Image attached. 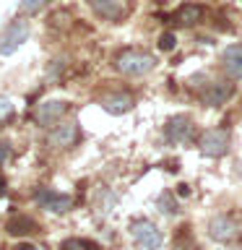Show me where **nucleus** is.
Wrapping results in <instances>:
<instances>
[{"label": "nucleus", "mask_w": 242, "mask_h": 250, "mask_svg": "<svg viewBox=\"0 0 242 250\" xmlns=\"http://www.w3.org/2000/svg\"><path fill=\"white\" fill-rule=\"evenodd\" d=\"M115 68L125 76H143L156 68V58L148 55L146 50H133L130 47V50H122L115 58Z\"/></svg>", "instance_id": "obj_1"}, {"label": "nucleus", "mask_w": 242, "mask_h": 250, "mask_svg": "<svg viewBox=\"0 0 242 250\" xmlns=\"http://www.w3.org/2000/svg\"><path fill=\"white\" fill-rule=\"evenodd\" d=\"M130 234H133V242H136L141 250H159L164 245L161 229L154 222H148V219H133Z\"/></svg>", "instance_id": "obj_2"}, {"label": "nucleus", "mask_w": 242, "mask_h": 250, "mask_svg": "<svg viewBox=\"0 0 242 250\" xmlns=\"http://www.w3.org/2000/svg\"><path fill=\"white\" fill-rule=\"evenodd\" d=\"M29 34H31L29 21H23V19L11 21L3 31H0V55H13L29 39Z\"/></svg>", "instance_id": "obj_3"}, {"label": "nucleus", "mask_w": 242, "mask_h": 250, "mask_svg": "<svg viewBox=\"0 0 242 250\" xmlns=\"http://www.w3.org/2000/svg\"><path fill=\"white\" fill-rule=\"evenodd\" d=\"M193 133H195V125L187 115H175L164 125L167 144H187V141H193Z\"/></svg>", "instance_id": "obj_4"}, {"label": "nucleus", "mask_w": 242, "mask_h": 250, "mask_svg": "<svg viewBox=\"0 0 242 250\" xmlns=\"http://www.w3.org/2000/svg\"><path fill=\"white\" fill-rule=\"evenodd\" d=\"M226 148H229V130L226 128H211L201 136V151L211 159L224 156Z\"/></svg>", "instance_id": "obj_5"}, {"label": "nucleus", "mask_w": 242, "mask_h": 250, "mask_svg": "<svg viewBox=\"0 0 242 250\" xmlns=\"http://www.w3.org/2000/svg\"><path fill=\"white\" fill-rule=\"evenodd\" d=\"M34 198L42 208L55 211V214H65V211H70V206H73V198H70V195L50 190V188H39V190L34 193Z\"/></svg>", "instance_id": "obj_6"}, {"label": "nucleus", "mask_w": 242, "mask_h": 250, "mask_svg": "<svg viewBox=\"0 0 242 250\" xmlns=\"http://www.w3.org/2000/svg\"><path fill=\"white\" fill-rule=\"evenodd\" d=\"M76 141H78V123L76 120H65L47 133V146H52V148H68Z\"/></svg>", "instance_id": "obj_7"}, {"label": "nucleus", "mask_w": 242, "mask_h": 250, "mask_svg": "<svg viewBox=\"0 0 242 250\" xmlns=\"http://www.w3.org/2000/svg\"><path fill=\"white\" fill-rule=\"evenodd\" d=\"M65 112H68V102H62V99H50V102H42V104L37 107L34 120H37L39 128H50V125H55Z\"/></svg>", "instance_id": "obj_8"}, {"label": "nucleus", "mask_w": 242, "mask_h": 250, "mask_svg": "<svg viewBox=\"0 0 242 250\" xmlns=\"http://www.w3.org/2000/svg\"><path fill=\"white\" fill-rule=\"evenodd\" d=\"M237 222L226 214H216L214 219L208 222V237L216 240V242H229L237 237Z\"/></svg>", "instance_id": "obj_9"}, {"label": "nucleus", "mask_w": 242, "mask_h": 250, "mask_svg": "<svg viewBox=\"0 0 242 250\" xmlns=\"http://www.w3.org/2000/svg\"><path fill=\"white\" fill-rule=\"evenodd\" d=\"M89 3V8L94 11V16H99L101 21H122L125 19V5L120 3V0H86Z\"/></svg>", "instance_id": "obj_10"}, {"label": "nucleus", "mask_w": 242, "mask_h": 250, "mask_svg": "<svg viewBox=\"0 0 242 250\" xmlns=\"http://www.w3.org/2000/svg\"><path fill=\"white\" fill-rule=\"evenodd\" d=\"M101 109H107L109 115H125L133 109V97L125 91H112V94H104V97L99 99Z\"/></svg>", "instance_id": "obj_11"}, {"label": "nucleus", "mask_w": 242, "mask_h": 250, "mask_svg": "<svg viewBox=\"0 0 242 250\" xmlns=\"http://www.w3.org/2000/svg\"><path fill=\"white\" fill-rule=\"evenodd\" d=\"M232 91H234V86H232V83H226V81L208 83L206 89H203V104H208V107L224 104V102L232 97Z\"/></svg>", "instance_id": "obj_12"}, {"label": "nucleus", "mask_w": 242, "mask_h": 250, "mask_svg": "<svg viewBox=\"0 0 242 250\" xmlns=\"http://www.w3.org/2000/svg\"><path fill=\"white\" fill-rule=\"evenodd\" d=\"M201 19H203V8L198 3H182L175 13H172V21H175L177 26H195Z\"/></svg>", "instance_id": "obj_13"}, {"label": "nucleus", "mask_w": 242, "mask_h": 250, "mask_svg": "<svg viewBox=\"0 0 242 250\" xmlns=\"http://www.w3.org/2000/svg\"><path fill=\"white\" fill-rule=\"evenodd\" d=\"M8 234H13V237H23V234H34L39 232V224L31 219L29 214H13L8 219Z\"/></svg>", "instance_id": "obj_14"}, {"label": "nucleus", "mask_w": 242, "mask_h": 250, "mask_svg": "<svg viewBox=\"0 0 242 250\" xmlns=\"http://www.w3.org/2000/svg\"><path fill=\"white\" fill-rule=\"evenodd\" d=\"M222 60H224L226 76H229V78H242V44L226 47L224 55H222Z\"/></svg>", "instance_id": "obj_15"}, {"label": "nucleus", "mask_w": 242, "mask_h": 250, "mask_svg": "<svg viewBox=\"0 0 242 250\" xmlns=\"http://www.w3.org/2000/svg\"><path fill=\"white\" fill-rule=\"evenodd\" d=\"M156 206H159V211H161V214H167V216L180 214V203H177V198H175V193H172V190H164L159 198H156Z\"/></svg>", "instance_id": "obj_16"}, {"label": "nucleus", "mask_w": 242, "mask_h": 250, "mask_svg": "<svg viewBox=\"0 0 242 250\" xmlns=\"http://www.w3.org/2000/svg\"><path fill=\"white\" fill-rule=\"evenodd\" d=\"M60 250H101V245L86 237H68V240H62Z\"/></svg>", "instance_id": "obj_17"}, {"label": "nucleus", "mask_w": 242, "mask_h": 250, "mask_svg": "<svg viewBox=\"0 0 242 250\" xmlns=\"http://www.w3.org/2000/svg\"><path fill=\"white\" fill-rule=\"evenodd\" d=\"M175 47H177V37L172 34V31H164V34L159 37V50L169 52V50H175Z\"/></svg>", "instance_id": "obj_18"}, {"label": "nucleus", "mask_w": 242, "mask_h": 250, "mask_svg": "<svg viewBox=\"0 0 242 250\" xmlns=\"http://www.w3.org/2000/svg\"><path fill=\"white\" fill-rule=\"evenodd\" d=\"M44 3H50V0H21L19 8H21V13H37Z\"/></svg>", "instance_id": "obj_19"}, {"label": "nucleus", "mask_w": 242, "mask_h": 250, "mask_svg": "<svg viewBox=\"0 0 242 250\" xmlns=\"http://www.w3.org/2000/svg\"><path fill=\"white\" fill-rule=\"evenodd\" d=\"M8 154H11V144H8V141H0V164L8 159Z\"/></svg>", "instance_id": "obj_20"}, {"label": "nucleus", "mask_w": 242, "mask_h": 250, "mask_svg": "<svg viewBox=\"0 0 242 250\" xmlns=\"http://www.w3.org/2000/svg\"><path fill=\"white\" fill-rule=\"evenodd\" d=\"M177 193L180 195H190V185H177Z\"/></svg>", "instance_id": "obj_21"}, {"label": "nucleus", "mask_w": 242, "mask_h": 250, "mask_svg": "<svg viewBox=\"0 0 242 250\" xmlns=\"http://www.w3.org/2000/svg\"><path fill=\"white\" fill-rule=\"evenodd\" d=\"M13 250H37L34 245H29V242H21V245H16Z\"/></svg>", "instance_id": "obj_22"}, {"label": "nucleus", "mask_w": 242, "mask_h": 250, "mask_svg": "<svg viewBox=\"0 0 242 250\" xmlns=\"http://www.w3.org/2000/svg\"><path fill=\"white\" fill-rule=\"evenodd\" d=\"M175 250H195L193 245H182V242H177V248Z\"/></svg>", "instance_id": "obj_23"}, {"label": "nucleus", "mask_w": 242, "mask_h": 250, "mask_svg": "<svg viewBox=\"0 0 242 250\" xmlns=\"http://www.w3.org/2000/svg\"><path fill=\"white\" fill-rule=\"evenodd\" d=\"M3 193H5V180L0 177V195H3Z\"/></svg>", "instance_id": "obj_24"}, {"label": "nucleus", "mask_w": 242, "mask_h": 250, "mask_svg": "<svg viewBox=\"0 0 242 250\" xmlns=\"http://www.w3.org/2000/svg\"><path fill=\"white\" fill-rule=\"evenodd\" d=\"M240 175H242V164H240Z\"/></svg>", "instance_id": "obj_25"}]
</instances>
